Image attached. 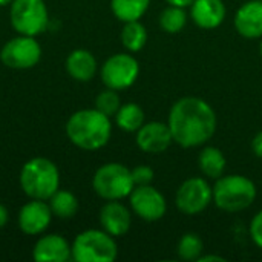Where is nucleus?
Masks as SVG:
<instances>
[{
  "instance_id": "15",
  "label": "nucleus",
  "mask_w": 262,
  "mask_h": 262,
  "mask_svg": "<svg viewBox=\"0 0 262 262\" xmlns=\"http://www.w3.org/2000/svg\"><path fill=\"white\" fill-rule=\"evenodd\" d=\"M100 226L114 238L123 236L129 232L132 224V210L121 201H106L100 209Z\"/></svg>"
},
{
  "instance_id": "6",
  "label": "nucleus",
  "mask_w": 262,
  "mask_h": 262,
  "mask_svg": "<svg viewBox=\"0 0 262 262\" xmlns=\"http://www.w3.org/2000/svg\"><path fill=\"white\" fill-rule=\"evenodd\" d=\"M135 184L132 172L121 163H106L92 177L94 192L106 201H121L129 198Z\"/></svg>"
},
{
  "instance_id": "32",
  "label": "nucleus",
  "mask_w": 262,
  "mask_h": 262,
  "mask_svg": "<svg viewBox=\"0 0 262 262\" xmlns=\"http://www.w3.org/2000/svg\"><path fill=\"white\" fill-rule=\"evenodd\" d=\"M167 5H172V6H180V8H187L190 6L195 0H166Z\"/></svg>"
},
{
  "instance_id": "22",
  "label": "nucleus",
  "mask_w": 262,
  "mask_h": 262,
  "mask_svg": "<svg viewBox=\"0 0 262 262\" xmlns=\"http://www.w3.org/2000/svg\"><path fill=\"white\" fill-rule=\"evenodd\" d=\"M115 124L123 132L135 134L144 124V111L137 103H124L115 114Z\"/></svg>"
},
{
  "instance_id": "28",
  "label": "nucleus",
  "mask_w": 262,
  "mask_h": 262,
  "mask_svg": "<svg viewBox=\"0 0 262 262\" xmlns=\"http://www.w3.org/2000/svg\"><path fill=\"white\" fill-rule=\"evenodd\" d=\"M250 236H252V241L262 249V210H259L252 223H250Z\"/></svg>"
},
{
  "instance_id": "23",
  "label": "nucleus",
  "mask_w": 262,
  "mask_h": 262,
  "mask_svg": "<svg viewBox=\"0 0 262 262\" xmlns=\"http://www.w3.org/2000/svg\"><path fill=\"white\" fill-rule=\"evenodd\" d=\"M120 38L127 52H140L147 43V29L140 20L127 21L121 29Z\"/></svg>"
},
{
  "instance_id": "25",
  "label": "nucleus",
  "mask_w": 262,
  "mask_h": 262,
  "mask_svg": "<svg viewBox=\"0 0 262 262\" xmlns=\"http://www.w3.org/2000/svg\"><path fill=\"white\" fill-rule=\"evenodd\" d=\"M204 252V243L196 233H184L177 246L178 258L183 261H198Z\"/></svg>"
},
{
  "instance_id": "2",
  "label": "nucleus",
  "mask_w": 262,
  "mask_h": 262,
  "mask_svg": "<svg viewBox=\"0 0 262 262\" xmlns=\"http://www.w3.org/2000/svg\"><path fill=\"white\" fill-rule=\"evenodd\" d=\"M64 132L75 147L92 152L109 143L112 137V121L111 117L95 107L80 109L68 118Z\"/></svg>"
},
{
  "instance_id": "7",
  "label": "nucleus",
  "mask_w": 262,
  "mask_h": 262,
  "mask_svg": "<svg viewBox=\"0 0 262 262\" xmlns=\"http://www.w3.org/2000/svg\"><path fill=\"white\" fill-rule=\"evenodd\" d=\"M9 23L17 34L37 37L49 25V11L45 0H12Z\"/></svg>"
},
{
  "instance_id": "3",
  "label": "nucleus",
  "mask_w": 262,
  "mask_h": 262,
  "mask_svg": "<svg viewBox=\"0 0 262 262\" xmlns=\"http://www.w3.org/2000/svg\"><path fill=\"white\" fill-rule=\"evenodd\" d=\"M18 183L29 200L48 201L60 189V170L54 161L35 157L21 166Z\"/></svg>"
},
{
  "instance_id": "33",
  "label": "nucleus",
  "mask_w": 262,
  "mask_h": 262,
  "mask_svg": "<svg viewBox=\"0 0 262 262\" xmlns=\"http://www.w3.org/2000/svg\"><path fill=\"white\" fill-rule=\"evenodd\" d=\"M11 2L12 0H0V6H8V5H11Z\"/></svg>"
},
{
  "instance_id": "29",
  "label": "nucleus",
  "mask_w": 262,
  "mask_h": 262,
  "mask_svg": "<svg viewBox=\"0 0 262 262\" xmlns=\"http://www.w3.org/2000/svg\"><path fill=\"white\" fill-rule=\"evenodd\" d=\"M252 150H253V154L258 158H262V130H259L253 137V140H252Z\"/></svg>"
},
{
  "instance_id": "1",
  "label": "nucleus",
  "mask_w": 262,
  "mask_h": 262,
  "mask_svg": "<svg viewBox=\"0 0 262 262\" xmlns=\"http://www.w3.org/2000/svg\"><path fill=\"white\" fill-rule=\"evenodd\" d=\"M167 124L173 143L184 149H193L206 144L215 135L216 114L206 100L183 97L172 104Z\"/></svg>"
},
{
  "instance_id": "13",
  "label": "nucleus",
  "mask_w": 262,
  "mask_h": 262,
  "mask_svg": "<svg viewBox=\"0 0 262 262\" xmlns=\"http://www.w3.org/2000/svg\"><path fill=\"white\" fill-rule=\"evenodd\" d=\"M135 134H137L135 143L140 147V150H143L144 154H152V155L163 154L173 143V137L169 124L161 121L144 123Z\"/></svg>"
},
{
  "instance_id": "18",
  "label": "nucleus",
  "mask_w": 262,
  "mask_h": 262,
  "mask_svg": "<svg viewBox=\"0 0 262 262\" xmlns=\"http://www.w3.org/2000/svg\"><path fill=\"white\" fill-rule=\"evenodd\" d=\"M64 68L71 78L80 83H88L97 75L98 61L91 51L78 48L68 54Z\"/></svg>"
},
{
  "instance_id": "17",
  "label": "nucleus",
  "mask_w": 262,
  "mask_h": 262,
  "mask_svg": "<svg viewBox=\"0 0 262 262\" xmlns=\"http://www.w3.org/2000/svg\"><path fill=\"white\" fill-rule=\"evenodd\" d=\"M227 9L223 0H195L190 5V17L201 29H215L223 25Z\"/></svg>"
},
{
  "instance_id": "4",
  "label": "nucleus",
  "mask_w": 262,
  "mask_h": 262,
  "mask_svg": "<svg viewBox=\"0 0 262 262\" xmlns=\"http://www.w3.org/2000/svg\"><path fill=\"white\" fill-rule=\"evenodd\" d=\"M255 183L244 175H223L213 184V203L227 213L249 209L256 200Z\"/></svg>"
},
{
  "instance_id": "19",
  "label": "nucleus",
  "mask_w": 262,
  "mask_h": 262,
  "mask_svg": "<svg viewBox=\"0 0 262 262\" xmlns=\"http://www.w3.org/2000/svg\"><path fill=\"white\" fill-rule=\"evenodd\" d=\"M226 166H227V160L221 152V149L218 147L207 146L198 155V167L206 178L218 180L220 177L224 175Z\"/></svg>"
},
{
  "instance_id": "20",
  "label": "nucleus",
  "mask_w": 262,
  "mask_h": 262,
  "mask_svg": "<svg viewBox=\"0 0 262 262\" xmlns=\"http://www.w3.org/2000/svg\"><path fill=\"white\" fill-rule=\"evenodd\" d=\"M48 204L51 207V212L55 218L60 220H71L78 212V198L64 189H58L52 193V196L48 200Z\"/></svg>"
},
{
  "instance_id": "31",
  "label": "nucleus",
  "mask_w": 262,
  "mask_h": 262,
  "mask_svg": "<svg viewBox=\"0 0 262 262\" xmlns=\"http://www.w3.org/2000/svg\"><path fill=\"white\" fill-rule=\"evenodd\" d=\"M226 262V258L218 256V255H201L198 262Z\"/></svg>"
},
{
  "instance_id": "16",
  "label": "nucleus",
  "mask_w": 262,
  "mask_h": 262,
  "mask_svg": "<svg viewBox=\"0 0 262 262\" xmlns=\"http://www.w3.org/2000/svg\"><path fill=\"white\" fill-rule=\"evenodd\" d=\"M235 29L244 38L262 37V0H250L241 5L233 17Z\"/></svg>"
},
{
  "instance_id": "8",
  "label": "nucleus",
  "mask_w": 262,
  "mask_h": 262,
  "mask_svg": "<svg viewBox=\"0 0 262 262\" xmlns=\"http://www.w3.org/2000/svg\"><path fill=\"white\" fill-rule=\"evenodd\" d=\"M41 54L43 51L37 37L17 34L2 46L0 61L9 69L25 71L38 64Z\"/></svg>"
},
{
  "instance_id": "30",
  "label": "nucleus",
  "mask_w": 262,
  "mask_h": 262,
  "mask_svg": "<svg viewBox=\"0 0 262 262\" xmlns=\"http://www.w3.org/2000/svg\"><path fill=\"white\" fill-rule=\"evenodd\" d=\"M8 221H9V212L3 204H0V230L8 224Z\"/></svg>"
},
{
  "instance_id": "9",
  "label": "nucleus",
  "mask_w": 262,
  "mask_h": 262,
  "mask_svg": "<svg viewBox=\"0 0 262 262\" xmlns=\"http://www.w3.org/2000/svg\"><path fill=\"white\" fill-rule=\"evenodd\" d=\"M140 75L138 60L127 52L111 55L100 68V77L106 88L114 91H124L130 88Z\"/></svg>"
},
{
  "instance_id": "34",
  "label": "nucleus",
  "mask_w": 262,
  "mask_h": 262,
  "mask_svg": "<svg viewBox=\"0 0 262 262\" xmlns=\"http://www.w3.org/2000/svg\"><path fill=\"white\" fill-rule=\"evenodd\" d=\"M259 54H261V57H262V37H261V41H259Z\"/></svg>"
},
{
  "instance_id": "21",
  "label": "nucleus",
  "mask_w": 262,
  "mask_h": 262,
  "mask_svg": "<svg viewBox=\"0 0 262 262\" xmlns=\"http://www.w3.org/2000/svg\"><path fill=\"white\" fill-rule=\"evenodd\" d=\"M150 0H111L112 14L123 23L140 20L149 9Z\"/></svg>"
},
{
  "instance_id": "14",
  "label": "nucleus",
  "mask_w": 262,
  "mask_h": 262,
  "mask_svg": "<svg viewBox=\"0 0 262 262\" xmlns=\"http://www.w3.org/2000/svg\"><path fill=\"white\" fill-rule=\"evenodd\" d=\"M32 259L38 262H68L72 259V246L58 233H43L32 247Z\"/></svg>"
},
{
  "instance_id": "11",
  "label": "nucleus",
  "mask_w": 262,
  "mask_h": 262,
  "mask_svg": "<svg viewBox=\"0 0 262 262\" xmlns=\"http://www.w3.org/2000/svg\"><path fill=\"white\" fill-rule=\"evenodd\" d=\"M129 206L132 213L147 223H155L161 220L167 210L164 195L152 184L135 186L129 195Z\"/></svg>"
},
{
  "instance_id": "5",
  "label": "nucleus",
  "mask_w": 262,
  "mask_h": 262,
  "mask_svg": "<svg viewBox=\"0 0 262 262\" xmlns=\"http://www.w3.org/2000/svg\"><path fill=\"white\" fill-rule=\"evenodd\" d=\"M71 246L72 259L75 262H112L118 256L115 238L103 229L80 232Z\"/></svg>"
},
{
  "instance_id": "12",
  "label": "nucleus",
  "mask_w": 262,
  "mask_h": 262,
  "mask_svg": "<svg viewBox=\"0 0 262 262\" xmlns=\"http://www.w3.org/2000/svg\"><path fill=\"white\" fill-rule=\"evenodd\" d=\"M54 215L51 212V207L48 201L43 200H29L25 203L17 215V226L20 232H23L28 236H38L43 235Z\"/></svg>"
},
{
  "instance_id": "10",
  "label": "nucleus",
  "mask_w": 262,
  "mask_h": 262,
  "mask_svg": "<svg viewBox=\"0 0 262 262\" xmlns=\"http://www.w3.org/2000/svg\"><path fill=\"white\" fill-rule=\"evenodd\" d=\"M213 201V187L206 178L192 177L181 183L175 193V204L184 215L195 216L204 212Z\"/></svg>"
},
{
  "instance_id": "27",
  "label": "nucleus",
  "mask_w": 262,
  "mask_h": 262,
  "mask_svg": "<svg viewBox=\"0 0 262 262\" xmlns=\"http://www.w3.org/2000/svg\"><path fill=\"white\" fill-rule=\"evenodd\" d=\"M132 172V180H134V184L135 186H147V184H152L154 181V169L149 167V166H137L134 169H130Z\"/></svg>"
},
{
  "instance_id": "26",
  "label": "nucleus",
  "mask_w": 262,
  "mask_h": 262,
  "mask_svg": "<svg viewBox=\"0 0 262 262\" xmlns=\"http://www.w3.org/2000/svg\"><path fill=\"white\" fill-rule=\"evenodd\" d=\"M120 106H121V100H120L118 91H114V89L106 88L104 91H101L95 97L94 107L97 111H100L101 114L107 115V117H115V114L118 112Z\"/></svg>"
},
{
  "instance_id": "24",
  "label": "nucleus",
  "mask_w": 262,
  "mask_h": 262,
  "mask_svg": "<svg viewBox=\"0 0 262 262\" xmlns=\"http://www.w3.org/2000/svg\"><path fill=\"white\" fill-rule=\"evenodd\" d=\"M158 23H160V28L164 32H167V34H178V32H181L184 29V26L187 25L186 8L169 5L167 8H164L160 12Z\"/></svg>"
}]
</instances>
